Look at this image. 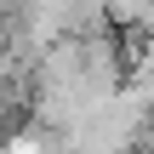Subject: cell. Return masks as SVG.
<instances>
[{"label":"cell","mask_w":154,"mask_h":154,"mask_svg":"<svg viewBox=\"0 0 154 154\" xmlns=\"http://www.w3.org/2000/svg\"><path fill=\"white\" fill-rule=\"evenodd\" d=\"M126 86V57H120V46L97 29V34H69V40H57L51 51H40V63H34V97H29V109H34V120L46 126V131H69L86 109H97L109 91H120Z\"/></svg>","instance_id":"cell-1"},{"label":"cell","mask_w":154,"mask_h":154,"mask_svg":"<svg viewBox=\"0 0 154 154\" xmlns=\"http://www.w3.org/2000/svg\"><path fill=\"white\" fill-rule=\"evenodd\" d=\"M149 120H154V103L143 91L120 86L97 109H86L63 131V143H69V154H137V143L149 137Z\"/></svg>","instance_id":"cell-2"},{"label":"cell","mask_w":154,"mask_h":154,"mask_svg":"<svg viewBox=\"0 0 154 154\" xmlns=\"http://www.w3.org/2000/svg\"><path fill=\"white\" fill-rule=\"evenodd\" d=\"M103 17H109V29L154 34V0H103Z\"/></svg>","instance_id":"cell-3"},{"label":"cell","mask_w":154,"mask_h":154,"mask_svg":"<svg viewBox=\"0 0 154 154\" xmlns=\"http://www.w3.org/2000/svg\"><path fill=\"white\" fill-rule=\"evenodd\" d=\"M0 154H51V131L46 126H17L0 137Z\"/></svg>","instance_id":"cell-4"},{"label":"cell","mask_w":154,"mask_h":154,"mask_svg":"<svg viewBox=\"0 0 154 154\" xmlns=\"http://www.w3.org/2000/svg\"><path fill=\"white\" fill-rule=\"evenodd\" d=\"M149 154H154V120H149Z\"/></svg>","instance_id":"cell-5"}]
</instances>
